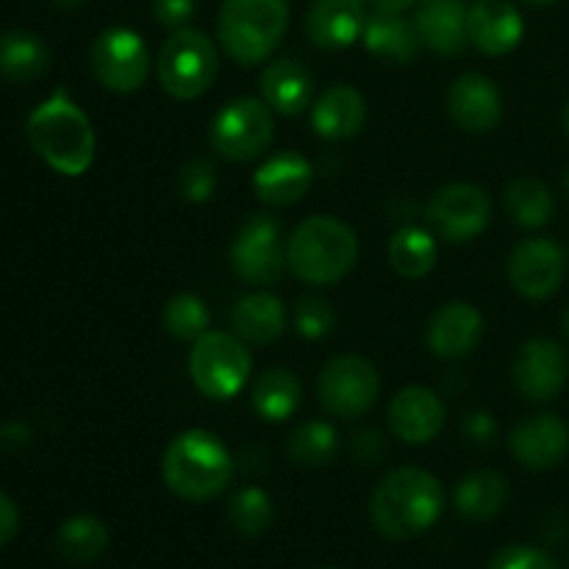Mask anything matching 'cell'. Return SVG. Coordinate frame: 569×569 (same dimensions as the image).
<instances>
[{
    "label": "cell",
    "mask_w": 569,
    "mask_h": 569,
    "mask_svg": "<svg viewBox=\"0 0 569 569\" xmlns=\"http://www.w3.org/2000/svg\"><path fill=\"white\" fill-rule=\"evenodd\" d=\"M445 509V492L437 476L420 467H400L376 487L370 517L387 539H411L437 526Z\"/></svg>",
    "instance_id": "cell-1"
},
{
    "label": "cell",
    "mask_w": 569,
    "mask_h": 569,
    "mask_svg": "<svg viewBox=\"0 0 569 569\" xmlns=\"http://www.w3.org/2000/svg\"><path fill=\"white\" fill-rule=\"evenodd\" d=\"M26 137L44 164L61 176L78 178L94 161V131L89 117L67 98L56 92L31 111L26 122Z\"/></svg>",
    "instance_id": "cell-2"
},
{
    "label": "cell",
    "mask_w": 569,
    "mask_h": 569,
    "mask_svg": "<svg viewBox=\"0 0 569 569\" xmlns=\"http://www.w3.org/2000/svg\"><path fill=\"white\" fill-rule=\"evenodd\" d=\"M161 478L176 498L206 503L226 492L233 478V459L214 433L192 428L167 445L161 456Z\"/></svg>",
    "instance_id": "cell-3"
},
{
    "label": "cell",
    "mask_w": 569,
    "mask_h": 569,
    "mask_svg": "<svg viewBox=\"0 0 569 569\" xmlns=\"http://www.w3.org/2000/svg\"><path fill=\"white\" fill-rule=\"evenodd\" d=\"M359 259V239L348 222L317 214L300 222L287 242V267L311 287L339 283Z\"/></svg>",
    "instance_id": "cell-4"
},
{
    "label": "cell",
    "mask_w": 569,
    "mask_h": 569,
    "mask_svg": "<svg viewBox=\"0 0 569 569\" xmlns=\"http://www.w3.org/2000/svg\"><path fill=\"white\" fill-rule=\"evenodd\" d=\"M289 28V0H222L217 33L237 64L253 67L281 44Z\"/></svg>",
    "instance_id": "cell-5"
},
{
    "label": "cell",
    "mask_w": 569,
    "mask_h": 569,
    "mask_svg": "<svg viewBox=\"0 0 569 569\" xmlns=\"http://www.w3.org/2000/svg\"><path fill=\"white\" fill-rule=\"evenodd\" d=\"M220 59L217 48L200 28H178L161 44L156 76L161 89L176 100H194L214 83Z\"/></svg>",
    "instance_id": "cell-6"
},
{
    "label": "cell",
    "mask_w": 569,
    "mask_h": 569,
    "mask_svg": "<svg viewBox=\"0 0 569 569\" xmlns=\"http://www.w3.org/2000/svg\"><path fill=\"white\" fill-rule=\"evenodd\" d=\"M250 367L253 359L237 333L206 331L189 353V378L209 400L237 398L248 383Z\"/></svg>",
    "instance_id": "cell-7"
},
{
    "label": "cell",
    "mask_w": 569,
    "mask_h": 569,
    "mask_svg": "<svg viewBox=\"0 0 569 569\" xmlns=\"http://www.w3.org/2000/svg\"><path fill=\"white\" fill-rule=\"evenodd\" d=\"M381 392V378L365 356H333L317 376V400L328 415L339 420H359L370 415Z\"/></svg>",
    "instance_id": "cell-8"
},
{
    "label": "cell",
    "mask_w": 569,
    "mask_h": 569,
    "mask_svg": "<svg viewBox=\"0 0 569 569\" xmlns=\"http://www.w3.org/2000/svg\"><path fill=\"white\" fill-rule=\"evenodd\" d=\"M272 137H276L272 109L256 98H237L222 106L209 131L211 148L228 161L259 159L270 148Z\"/></svg>",
    "instance_id": "cell-9"
},
{
    "label": "cell",
    "mask_w": 569,
    "mask_h": 569,
    "mask_svg": "<svg viewBox=\"0 0 569 569\" xmlns=\"http://www.w3.org/2000/svg\"><path fill=\"white\" fill-rule=\"evenodd\" d=\"M94 78L117 94H131L150 76V53L144 39L131 28H106L89 50Z\"/></svg>",
    "instance_id": "cell-10"
},
{
    "label": "cell",
    "mask_w": 569,
    "mask_h": 569,
    "mask_svg": "<svg viewBox=\"0 0 569 569\" xmlns=\"http://www.w3.org/2000/svg\"><path fill=\"white\" fill-rule=\"evenodd\" d=\"M231 267L244 283L270 287L287 270L281 226L270 214H250L231 244Z\"/></svg>",
    "instance_id": "cell-11"
},
{
    "label": "cell",
    "mask_w": 569,
    "mask_h": 569,
    "mask_svg": "<svg viewBox=\"0 0 569 569\" xmlns=\"http://www.w3.org/2000/svg\"><path fill=\"white\" fill-rule=\"evenodd\" d=\"M428 222L450 244L472 242L492 220V200L476 183H448L428 200Z\"/></svg>",
    "instance_id": "cell-12"
},
{
    "label": "cell",
    "mask_w": 569,
    "mask_h": 569,
    "mask_svg": "<svg viewBox=\"0 0 569 569\" xmlns=\"http://www.w3.org/2000/svg\"><path fill=\"white\" fill-rule=\"evenodd\" d=\"M511 378L522 398L533 403H550L559 398L569 378L567 350L556 339H528L511 361Z\"/></svg>",
    "instance_id": "cell-13"
},
{
    "label": "cell",
    "mask_w": 569,
    "mask_h": 569,
    "mask_svg": "<svg viewBox=\"0 0 569 569\" xmlns=\"http://www.w3.org/2000/svg\"><path fill=\"white\" fill-rule=\"evenodd\" d=\"M565 272V250L545 237L520 242L509 259L511 289L526 300H548L550 295L559 292Z\"/></svg>",
    "instance_id": "cell-14"
},
{
    "label": "cell",
    "mask_w": 569,
    "mask_h": 569,
    "mask_svg": "<svg viewBox=\"0 0 569 569\" xmlns=\"http://www.w3.org/2000/svg\"><path fill=\"white\" fill-rule=\"evenodd\" d=\"M509 448L528 470H553L569 453V426L556 415H533L511 428Z\"/></svg>",
    "instance_id": "cell-15"
},
{
    "label": "cell",
    "mask_w": 569,
    "mask_h": 569,
    "mask_svg": "<svg viewBox=\"0 0 569 569\" xmlns=\"http://www.w3.org/2000/svg\"><path fill=\"white\" fill-rule=\"evenodd\" d=\"M448 111L467 133H489L503 120V94L492 78L467 72L450 83Z\"/></svg>",
    "instance_id": "cell-16"
},
{
    "label": "cell",
    "mask_w": 569,
    "mask_h": 569,
    "mask_svg": "<svg viewBox=\"0 0 569 569\" xmlns=\"http://www.w3.org/2000/svg\"><path fill=\"white\" fill-rule=\"evenodd\" d=\"M389 426L406 445H428L445 426V403L433 389L406 387L389 403Z\"/></svg>",
    "instance_id": "cell-17"
},
{
    "label": "cell",
    "mask_w": 569,
    "mask_h": 569,
    "mask_svg": "<svg viewBox=\"0 0 569 569\" xmlns=\"http://www.w3.org/2000/svg\"><path fill=\"white\" fill-rule=\"evenodd\" d=\"M367 0H315L306 11V37L322 50H345L361 39Z\"/></svg>",
    "instance_id": "cell-18"
},
{
    "label": "cell",
    "mask_w": 569,
    "mask_h": 569,
    "mask_svg": "<svg viewBox=\"0 0 569 569\" xmlns=\"http://www.w3.org/2000/svg\"><path fill=\"white\" fill-rule=\"evenodd\" d=\"M467 33L481 53L506 56L522 42L526 22L509 0H476L467 9Z\"/></svg>",
    "instance_id": "cell-19"
},
{
    "label": "cell",
    "mask_w": 569,
    "mask_h": 569,
    "mask_svg": "<svg viewBox=\"0 0 569 569\" xmlns=\"http://www.w3.org/2000/svg\"><path fill=\"white\" fill-rule=\"evenodd\" d=\"M483 317L465 300H450L433 311L428 322V348L439 359H465L481 345Z\"/></svg>",
    "instance_id": "cell-20"
},
{
    "label": "cell",
    "mask_w": 569,
    "mask_h": 569,
    "mask_svg": "<svg viewBox=\"0 0 569 569\" xmlns=\"http://www.w3.org/2000/svg\"><path fill=\"white\" fill-rule=\"evenodd\" d=\"M311 187V164L298 150L270 156L253 176V192L267 206L298 203Z\"/></svg>",
    "instance_id": "cell-21"
},
{
    "label": "cell",
    "mask_w": 569,
    "mask_h": 569,
    "mask_svg": "<svg viewBox=\"0 0 569 569\" xmlns=\"http://www.w3.org/2000/svg\"><path fill=\"white\" fill-rule=\"evenodd\" d=\"M415 26L422 44L439 56H459L470 44L467 9L461 0H420Z\"/></svg>",
    "instance_id": "cell-22"
},
{
    "label": "cell",
    "mask_w": 569,
    "mask_h": 569,
    "mask_svg": "<svg viewBox=\"0 0 569 569\" xmlns=\"http://www.w3.org/2000/svg\"><path fill=\"white\" fill-rule=\"evenodd\" d=\"M367 122V103L359 89L348 83L326 89L320 100L311 109V128L317 137L328 142H342V139L356 137Z\"/></svg>",
    "instance_id": "cell-23"
},
{
    "label": "cell",
    "mask_w": 569,
    "mask_h": 569,
    "mask_svg": "<svg viewBox=\"0 0 569 569\" xmlns=\"http://www.w3.org/2000/svg\"><path fill=\"white\" fill-rule=\"evenodd\" d=\"M361 42L378 59L389 64H411L420 53V33L411 20H406L403 11H376L367 14Z\"/></svg>",
    "instance_id": "cell-24"
},
{
    "label": "cell",
    "mask_w": 569,
    "mask_h": 569,
    "mask_svg": "<svg viewBox=\"0 0 569 569\" xmlns=\"http://www.w3.org/2000/svg\"><path fill=\"white\" fill-rule=\"evenodd\" d=\"M259 87L264 94V103L287 117L303 114L311 103V92H315L309 70L295 59L270 61L261 72Z\"/></svg>",
    "instance_id": "cell-25"
},
{
    "label": "cell",
    "mask_w": 569,
    "mask_h": 569,
    "mask_svg": "<svg viewBox=\"0 0 569 569\" xmlns=\"http://www.w3.org/2000/svg\"><path fill=\"white\" fill-rule=\"evenodd\" d=\"M231 328L242 342L270 345L287 328V311L272 292H250L231 309Z\"/></svg>",
    "instance_id": "cell-26"
},
{
    "label": "cell",
    "mask_w": 569,
    "mask_h": 569,
    "mask_svg": "<svg viewBox=\"0 0 569 569\" xmlns=\"http://www.w3.org/2000/svg\"><path fill=\"white\" fill-rule=\"evenodd\" d=\"M50 70V48L39 33L14 28L0 33V76L14 83H28Z\"/></svg>",
    "instance_id": "cell-27"
},
{
    "label": "cell",
    "mask_w": 569,
    "mask_h": 569,
    "mask_svg": "<svg viewBox=\"0 0 569 569\" xmlns=\"http://www.w3.org/2000/svg\"><path fill=\"white\" fill-rule=\"evenodd\" d=\"M456 511L472 522L492 520L509 503V483L495 470H476L465 476L453 495Z\"/></svg>",
    "instance_id": "cell-28"
},
{
    "label": "cell",
    "mask_w": 569,
    "mask_h": 569,
    "mask_svg": "<svg viewBox=\"0 0 569 569\" xmlns=\"http://www.w3.org/2000/svg\"><path fill=\"white\" fill-rule=\"evenodd\" d=\"M300 400H303L300 378L292 370H283V367H272V370L261 372L253 387V409L267 422L289 420L298 411Z\"/></svg>",
    "instance_id": "cell-29"
},
{
    "label": "cell",
    "mask_w": 569,
    "mask_h": 569,
    "mask_svg": "<svg viewBox=\"0 0 569 569\" xmlns=\"http://www.w3.org/2000/svg\"><path fill=\"white\" fill-rule=\"evenodd\" d=\"M439 244L431 231L420 226H403L389 242V264L400 278H422L437 267Z\"/></svg>",
    "instance_id": "cell-30"
},
{
    "label": "cell",
    "mask_w": 569,
    "mask_h": 569,
    "mask_svg": "<svg viewBox=\"0 0 569 569\" xmlns=\"http://www.w3.org/2000/svg\"><path fill=\"white\" fill-rule=\"evenodd\" d=\"M109 528L92 515L70 517L56 533V548L72 565H92L109 550Z\"/></svg>",
    "instance_id": "cell-31"
},
{
    "label": "cell",
    "mask_w": 569,
    "mask_h": 569,
    "mask_svg": "<svg viewBox=\"0 0 569 569\" xmlns=\"http://www.w3.org/2000/svg\"><path fill=\"white\" fill-rule=\"evenodd\" d=\"M506 211H509L511 220L522 228H542L553 220L556 200L550 194L548 183L539 181L533 176L515 178V181L506 187Z\"/></svg>",
    "instance_id": "cell-32"
},
{
    "label": "cell",
    "mask_w": 569,
    "mask_h": 569,
    "mask_svg": "<svg viewBox=\"0 0 569 569\" xmlns=\"http://www.w3.org/2000/svg\"><path fill=\"white\" fill-rule=\"evenodd\" d=\"M339 450V437L337 428L331 422L311 420L303 422L292 431L287 442V453L292 459V465L298 467H326L328 461H333Z\"/></svg>",
    "instance_id": "cell-33"
},
{
    "label": "cell",
    "mask_w": 569,
    "mask_h": 569,
    "mask_svg": "<svg viewBox=\"0 0 569 569\" xmlns=\"http://www.w3.org/2000/svg\"><path fill=\"white\" fill-rule=\"evenodd\" d=\"M211 326L209 306L198 295H176L167 300L164 306V328L170 337L181 339V342H198Z\"/></svg>",
    "instance_id": "cell-34"
},
{
    "label": "cell",
    "mask_w": 569,
    "mask_h": 569,
    "mask_svg": "<svg viewBox=\"0 0 569 569\" xmlns=\"http://www.w3.org/2000/svg\"><path fill=\"white\" fill-rule=\"evenodd\" d=\"M228 520L244 537H259L272 526V500L264 489L244 487L228 503Z\"/></svg>",
    "instance_id": "cell-35"
},
{
    "label": "cell",
    "mask_w": 569,
    "mask_h": 569,
    "mask_svg": "<svg viewBox=\"0 0 569 569\" xmlns=\"http://www.w3.org/2000/svg\"><path fill=\"white\" fill-rule=\"evenodd\" d=\"M176 189L187 203H206L217 189V167L209 159H203V156H194V159H189L178 170Z\"/></svg>",
    "instance_id": "cell-36"
},
{
    "label": "cell",
    "mask_w": 569,
    "mask_h": 569,
    "mask_svg": "<svg viewBox=\"0 0 569 569\" xmlns=\"http://www.w3.org/2000/svg\"><path fill=\"white\" fill-rule=\"evenodd\" d=\"M333 322H337V315H333L331 303L322 298H300L298 306H295V328L303 339H322L333 331Z\"/></svg>",
    "instance_id": "cell-37"
},
{
    "label": "cell",
    "mask_w": 569,
    "mask_h": 569,
    "mask_svg": "<svg viewBox=\"0 0 569 569\" xmlns=\"http://www.w3.org/2000/svg\"><path fill=\"white\" fill-rule=\"evenodd\" d=\"M489 569H559L553 556L528 545H511V548L498 550L489 561Z\"/></svg>",
    "instance_id": "cell-38"
},
{
    "label": "cell",
    "mask_w": 569,
    "mask_h": 569,
    "mask_svg": "<svg viewBox=\"0 0 569 569\" xmlns=\"http://www.w3.org/2000/svg\"><path fill=\"white\" fill-rule=\"evenodd\" d=\"M198 3L194 0H153V17L164 28H187L189 20H192Z\"/></svg>",
    "instance_id": "cell-39"
},
{
    "label": "cell",
    "mask_w": 569,
    "mask_h": 569,
    "mask_svg": "<svg viewBox=\"0 0 569 569\" xmlns=\"http://www.w3.org/2000/svg\"><path fill=\"white\" fill-rule=\"evenodd\" d=\"M461 431L470 439L472 445H489L498 437V426H495V417L487 411H472L461 420Z\"/></svg>",
    "instance_id": "cell-40"
},
{
    "label": "cell",
    "mask_w": 569,
    "mask_h": 569,
    "mask_svg": "<svg viewBox=\"0 0 569 569\" xmlns=\"http://www.w3.org/2000/svg\"><path fill=\"white\" fill-rule=\"evenodd\" d=\"M353 453L356 459L365 461V465H378L387 453V445H383V437L378 431H359V437L353 439Z\"/></svg>",
    "instance_id": "cell-41"
},
{
    "label": "cell",
    "mask_w": 569,
    "mask_h": 569,
    "mask_svg": "<svg viewBox=\"0 0 569 569\" xmlns=\"http://www.w3.org/2000/svg\"><path fill=\"white\" fill-rule=\"evenodd\" d=\"M33 433L26 422H0V453H17V450L28 448Z\"/></svg>",
    "instance_id": "cell-42"
},
{
    "label": "cell",
    "mask_w": 569,
    "mask_h": 569,
    "mask_svg": "<svg viewBox=\"0 0 569 569\" xmlns=\"http://www.w3.org/2000/svg\"><path fill=\"white\" fill-rule=\"evenodd\" d=\"M17 531H20V511L9 495L0 492V548L9 545L17 537Z\"/></svg>",
    "instance_id": "cell-43"
},
{
    "label": "cell",
    "mask_w": 569,
    "mask_h": 569,
    "mask_svg": "<svg viewBox=\"0 0 569 569\" xmlns=\"http://www.w3.org/2000/svg\"><path fill=\"white\" fill-rule=\"evenodd\" d=\"M415 3H420V0H367V6H372L376 11H406Z\"/></svg>",
    "instance_id": "cell-44"
},
{
    "label": "cell",
    "mask_w": 569,
    "mask_h": 569,
    "mask_svg": "<svg viewBox=\"0 0 569 569\" xmlns=\"http://www.w3.org/2000/svg\"><path fill=\"white\" fill-rule=\"evenodd\" d=\"M50 3H53L56 9H78V6H83L87 0H50Z\"/></svg>",
    "instance_id": "cell-45"
},
{
    "label": "cell",
    "mask_w": 569,
    "mask_h": 569,
    "mask_svg": "<svg viewBox=\"0 0 569 569\" xmlns=\"http://www.w3.org/2000/svg\"><path fill=\"white\" fill-rule=\"evenodd\" d=\"M561 122H565V131H567V137H569V100H567V106H565V114H561Z\"/></svg>",
    "instance_id": "cell-46"
},
{
    "label": "cell",
    "mask_w": 569,
    "mask_h": 569,
    "mask_svg": "<svg viewBox=\"0 0 569 569\" xmlns=\"http://www.w3.org/2000/svg\"><path fill=\"white\" fill-rule=\"evenodd\" d=\"M522 3H528V6H550V3H556V0H522Z\"/></svg>",
    "instance_id": "cell-47"
},
{
    "label": "cell",
    "mask_w": 569,
    "mask_h": 569,
    "mask_svg": "<svg viewBox=\"0 0 569 569\" xmlns=\"http://www.w3.org/2000/svg\"><path fill=\"white\" fill-rule=\"evenodd\" d=\"M561 328H565V333L569 337V309L565 311V317H561Z\"/></svg>",
    "instance_id": "cell-48"
},
{
    "label": "cell",
    "mask_w": 569,
    "mask_h": 569,
    "mask_svg": "<svg viewBox=\"0 0 569 569\" xmlns=\"http://www.w3.org/2000/svg\"><path fill=\"white\" fill-rule=\"evenodd\" d=\"M565 187H567V194H569V172H567V178H565Z\"/></svg>",
    "instance_id": "cell-49"
}]
</instances>
